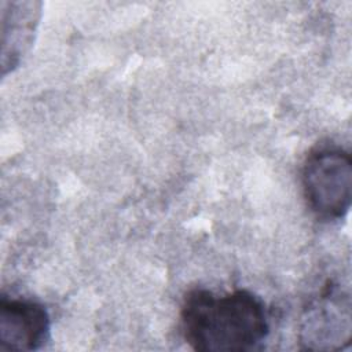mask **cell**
Wrapping results in <instances>:
<instances>
[{"mask_svg": "<svg viewBox=\"0 0 352 352\" xmlns=\"http://www.w3.org/2000/svg\"><path fill=\"white\" fill-rule=\"evenodd\" d=\"M14 3L11 4V11H4L3 15L10 18V29H3V37L10 34V38L3 41V67L18 65L21 55L30 45L34 34L36 25L40 16V4L34 3H21V8L14 10Z\"/></svg>", "mask_w": 352, "mask_h": 352, "instance_id": "obj_5", "label": "cell"}, {"mask_svg": "<svg viewBox=\"0 0 352 352\" xmlns=\"http://www.w3.org/2000/svg\"><path fill=\"white\" fill-rule=\"evenodd\" d=\"M180 319L184 340L202 352L252 351L270 331L265 305L249 290L216 296L194 289L183 300Z\"/></svg>", "mask_w": 352, "mask_h": 352, "instance_id": "obj_1", "label": "cell"}, {"mask_svg": "<svg viewBox=\"0 0 352 352\" xmlns=\"http://www.w3.org/2000/svg\"><path fill=\"white\" fill-rule=\"evenodd\" d=\"M349 340V302L330 290L307 309L300 327V342L311 351H336L348 345Z\"/></svg>", "mask_w": 352, "mask_h": 352, "instance_id": "obj_3", "label": "cell"}, {"mask_svg": "<svg viewBox=\"0 0 352 352\" xmlns=\"http://www.w3.org/2000/svg\"><path fill=\"white\" fill-rule=\"evenodd\" d=\"M50 338V316L44 305L33 300L0 301V348L3 351H34Z\"/></svg>", "mask_w": 352, "mask_h": 352, "instance_id": "obj_4", "label": "cell"}, {"mask_svg": "<svg viewBox=\"0 0 352 352\" xmlns=\"http://www.w3.org/2000/svg\"><path fill=\"white\" fill-rule=\"evenodd\" d=\"M304 198L320 221L345 217L352 199V158L336 144L312 148L301 169Z\"/></svg>", "mask_w": 352, "mask_h": 352, "instance_id": "obj_2", "label": "cell"}]
</instances>
